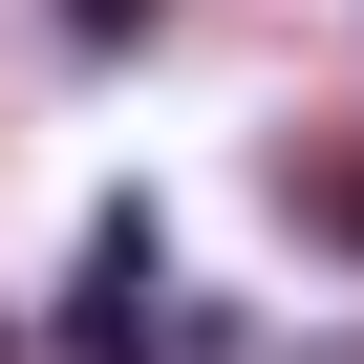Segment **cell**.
<instances>
[{
	"mask_svg": "<svg viewBox=\"0 0 364 364\" xmlns=\"http://www.w3.org/2000/svg\"><path fill=\"white\" fill-rule=\"evenodd\" d=\"M300 215H321V236L364 257V150H300Z\"/></svg>",
	"mask_w": 364,
	"mask_h": 364,
	"instance_id": "cell-2",
	"label": "cell"
},
{
	"mask_svg": "<svg viewBox=\"0 0 364 364\" xmlns=\"http://www.w3.org/2000/svg\"><path fill=\"white\" fill-rule=\"evenodd\" d=\"M43 364H171V257H150V215H107V236H86V279H65Z\"/></svg>",
	"mask_w": 364,
	"mask_h": 364,
	"instance_id": "cell-1",
	"label": "cell"
},
{
	"mask_svg": "<svg viewBox=\"0 0 364 364\" xmlns=\"http://www.w3.org/2000/svg\"><path fill=\"white\" fill-rule=\"evenodd\" d=\"M0 364H22V343H0Z\"/></svg>",
	"mask_w": 364,
	"mask_h": 364,
	"instance_id": "cell-3",
	"label": "cell"
}]
</instances>
